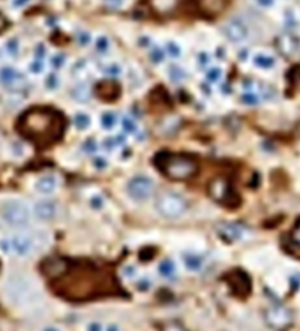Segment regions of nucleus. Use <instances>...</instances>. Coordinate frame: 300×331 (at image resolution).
I'll list each match as a JSON object with an SVG mask.
<instances>
[{
    "label": "nucleus",
    "mask_w": 300,
    "mask_h": 331,
    "mask_svg": "<svg viewBox=\"0 0 300 331\" xmlns=\"http://www.w3.org/2000/svg\"><path fill=\"white\" fill-rule=\"evenodd\" d=\"M65 118L59 110L47 106H35L23 111L16 128L22 137L39 148L56 144L65 132Z\"/></svg>",
    "instance_id": "obj_1"
},
{
    "label": "nucleus",
    "mask_w": 300,
    "mask_h": 331,
    "mask_svg": "<svg viewBox=\"0 0 300 331\" xmlns=\"http://www.w3.org/2000/svg\"><path fill=\"white\" fill-rule=\"evenodd\" d=\"M154 163L159 172L174 181L189 180L198 172L197 161L186 154L161 153L155 157Z\"/></svg>",
    "instance_id": "obj_2"
},
{
    "label": "nucleus",
    "mask_w": 300,
    "mask_h": 331,
    "mask_svg": "<svg viewBox=\"0 0 300 331\" xmlns=\"http://www.w3.org/2000/svg\"><path fill=\"white\" fill-rule=\"evenodd\" d=\"M188 201L176 192L166 190L155 199V210L166 219H178L188 211Z\"/></svg>",
    "instance_id": "obj_3"
},
{
    "label": "nucleus",
    "mask_w": 300,
    "mask_h": 331,
    "mask_svg": "<svg viewBox=\"0 0 300 331\" xmlns=\"http://www.w3.org/2000/svg\"><path fill=\"white\" fill-rule=\"evenodd\" d=\"M208 196L219 205L233 209L240 205V197L236 193L231 180L225 177H216L208 184Z\"/></svg>",
    "instance_id": "obj_4"
},
{
    "label": "nucleus",
    "mask_w": 300,
    "mask_h": 331,
    "mask_svg": "<svg viewBox=\"0 0 300 331\" xmlns=\"http://www.w3.org/2000/svg\"><path fill=\"white\" fill-rule=\"evenodd\" d=\"M264 321L273 331H287L294 324V312L284 304H274L264 311Z\"/></svg>",
    "instance_id": "obj_5"
},
{
    "label": "nucleus",
    "mask_w": 300,
    "mask_h": 331,
    "mask_svg": "<svg viewBox=\"0 0 300 331\" xmlns=\"http://www.w3.org/2000/svg\"><path fill=\"white\" fill-rule=\"evenodd\" d=\"M3 218L4 220L12 226H25L29 224L31 212H30L29 206L22 201L12 199L4 203L3 206Z\"/></svg>",
    "instance_id": "obj_6"
},
{
    "label": "nucleus",
    "mask_w": 300,
    "mask_h": 331,
    "mask_svg": "<svg viewBox=\"0 0 300 331\" xmlns=\"http://www.w3.org/2000/svg\"><path fill=\"white\" fill-rule=\"evenodd\" d=\"M154 181L145 175H139L132 177L127 184V192L129 197L135 201H146L154 193Z\"/></svg>",
    "instance_id": "obj_7"
},
{
    "label": "nucleus",
    "mask_w": 300,
    "mask_h": 331,
    "mask_svg": "<svg viewBox=\"0 0 300 331\" xmlns=\"http://www.w3.org/2000/svg\"><path fill=\"white\" fill-rule=\"evenodd\" d=\"M227 279V283L229 286V288L232 290V292L236 295V296H240V298H244L247 296L251 291V281L248 278V276L242 271H232L229 272L225 277Z\"/></svg>",
    "instance_id": "obj_8"
},
{
    "label": "nucleus",
    "mask_w": 300,
    "mask_h": 331,
    "mask_svg": "<svg viewBox=\"0 0 300 331\" xmlns=\"http://www.w3.org/2000/svg\"><path fill=\"white\" fill-rule=\"evenodd\" d=\"M0 247L3 248L4 251H13L18 256H27L33 252L34 241L29 235L18 234L14 235L9 241L0 242Z\"/></svg>",
    "instance_id": "obj_9"
},
{
    "label": "nucleus",
    "mask_w": 300,
    "mask_h": 331,
    "mask_svg": "<svg viewBox=\"0 0 300 331\" xmlns=\"http://www.w3.org/2000/svg\"><path fill=\"white\" fill-rule=\"evenodd\" d=\"M195 9L205 17H216L229 5V0H194Z\"/></svg>",
    "instance_id": "obj_10"
},
{
    "label": "nucleus",
    "mask_w": 300,
    "mask_h": 331,
    "mask_svg": "<svg viewBox=\"0 0 300 331\" xmlns=\"http://www.w3.org/2000/svg\"><path fill=\"white\" fill-rule=\"evenodd\" d=\"M70 264L67 260L62 258H51L42 264V272L44 276L51 277V278H60L61 276L66 273V271L69 269Z\"/></svg>",
    "instance_id": "obj_11"
},
{
    "label": "nucleus",
    "mask_w": 300,
    "mask_h": 331,
    "mask_svg": "<svg viewBox=\"0 0 300 331\" xmlns=\"http://www.w3.org/2000/svg\"><path fill=\"white\" fill-rule=\"evenodd\" d=\"M223 31H224L225 37L231 40L232 43L243 42V40L247 38L248 34L246 25L240 20H231L228 23H225Z\"/></svg>",
    "instance_id": "obj_12"
},
{
    "label": "nucleus",
    "mask_w": 300,
    "mask_h": 331,
    "mask_svg": "<svg viewBox=\"0 0 300 331\" xmlns=\"http://www.w3.org/2000/svg\"><path fill=\"white\" fill-rule=\"evenodd\" d=\"M218 230V235L223 241L228 242V243H233L236 241H240L243 235V229L241 225L237 224H229V222H224L216 228Z\"/></svg>",
    "instance_id": "obj_13"
},
{
    "label": "nucleus",
    "mask_w": 300,
    "mask_h": 331,
    "mask_svg": "<svg viewBox=\"0 0 300 331\" xmlns=\"http://www.w3.org/2000/svg\"><path fill=\"white\" fill-rule=\"evenodd\" d=\"M0 83L8 88H16L25 83V76L13 67H3L0 70Z\"/></svg>",
    "instance_id": "obj_14"
},
{
    "label": "nucleus",
    "mask_w": 300,
    "mask_h": 331,
    "mask_svg": "<svg viewBox=\"0 0 300 331\" xmlns=\"http://www.w3.org/2000/svg\"><path fill=\"white\" fill-rule=\"evenodd\" d=\"M57 205L52 201H39L34 205V214L40 220L50 221L57 216Z\"/></svg>",
    "instance_id": "obj_15"
},
{
    "label": "nucleus",
    "mask_w": 300,
    "mask_h": 331,
    "mask_svg": "<svg viewBox=\"0 0 300 331\" xmlns=\"http://www.w3.org/2000/svg\"><path fill=\"white\" fill-rule=\"evenodd\" d=\"M299 47L300 40L298 39L297 35H294V34L291 33L284 34V35L278 39V48H280L281 52L286 55V56L295 55L297 51L299 50Z\"/></svg>",
    "instance_id": "obj_16"
},
{
    "label": "nucleus",
    "mask_w": 300,
    "mask_h": 331,
    "mask_svg": "<svg viewBox=\"0 0 300 331\" xmlns=\"http://www.w3.org/2000/svg\"><path fill=\"white\" fill-rule=\"evenodd\" d=\"M97 95L105 101H114L120 95V87L116 82H101L96 87Z\"/></svg>",
    "instance_id": "obj_17"
},
{
    "label": "nucleus",
    "mask_w": 300,
    "mask_h": 331,
    "mask_svg": "<svg viewBox=\"0 0 300 331\" xmlns=\"http://www.w3.org/2000/svg\"><path fill=\"white\" fill-rule=\"evenodd\" d=\"M286 248L291 255L300 259V219L295 222V225L293 226V229L289 233Z\"/></svg>",
    "instance_id": "obj_18"
},
{
    "label": "nucleus",
    "mask_w": 300,
    "mask_h": 331,
    "mask_svg": "<svg viewBox=\"0 0 300 331\" xmlns=\"http://www.w3.org/2000/svg\"><path fill=\"white\" fill-rule=\"evenodd\" d=\"M34 188L40 194H51V193H53L59 188V179L55 175L40 176L39 179L37 180V182H35Z\"/></svg>",
    "instance_id": "obj_19"
},
{
    "label": "nucleus",
    "mask_w": 300,
    "mask_h": 331,
    "mask_svg": "<svg viewBox=\"0 0 300 331\" xmlns=\"http://www.w3.org/2000/svg\"><path fill=\"white\" fill-rule=\"evenodd\" d=\"M254 65L260 69H272L276 65L274 57L267 53H257L254 56Z\"/></svg>",
    "instance_id": "obj_20"
},
{
    "label": "nucleus",
    "mask_w": 300,
    "mask_h": 331,
    "mask_svg": "<svg viewBox=\"0 0 300 331\" xmlns=\"http://www.w3.org/2000/svg\"><path fill=\"white\" fill-rule=\"evenodd\" d=\"M158 271L162 277H165V278H172L176 273V267L172 260L166 259V260H163V262L159 264Z\"/></svg>",
    "instance_id": "obj_21"
},
{
    "label": "nucleus",
    "mask_w": 300,
    "mask_h": 331,
    "mask_svg": "<svg viewBox=\"0 0 300 331\" xmlns=\"http://www.w3.org/2000/svg\"><path fill=\"white\" fill-rule=\"evenodd\" d=\"M184 263L185 267L190 271H198L201 269V267L203 265V260L199 255L197 254H186L184 256Z\"/></svg>",
    "instance_id": "obj_22"
},
{
    "label": "nucleus",
    "mask_w": 300,
    "mask_h": 331,
    "mask_svg": "<svg viewBox=\"0 0 300 331\" xmlns=\"http://www.w3.org/2000/svg\"><path fill=\"white\" fill-rule=\"evenodd\" d=\"M178 0H152V5L158 12H171L176 7Z\"/></svg>",
    "instance_id": "obj_23"
},
{
    "label": "nucleus",
    "mask_w": 300,
    "mask_h": 331,
    "mask_svg": "<svg viewBox=\"0 0 300 331\" xmlns=\"http://www.w3.org/2000/svg\"><path fill=\"white\" fill-rule=\"evenodd\" d=\"M158 331H188L184 325L178 320H169L159 324Z\"/></svg>",
    "instance_id": "obj_24"
},
{
    "label": "nucleus",
    "mask_w": 300,
    "mask_h": 331,
    "mask_svg": "<svg viewBox=\"0 0 300 331\" xmlns=\"http://www.w3.org/2000/svg\"><path fill=\"white\" fill-rule=\"evenodd\" d=\"M242 101H243L246 105H256V104H259V101H260V96L252 90L244 91L243 95H242Z\"/></svg>",
    "instance_id": "obj_25"
},
{
    "label": "nucleus",
    "mask_w": 300,
    "mask_h": 331,
    "mask_svg": "<svg viewBox=\"0 0 300 331\" xmlns=\"http://www.w3.org/2000/svg\"><path fill=\"white\" fill-rule=\"evenodd\" d=\"M74 122H75V126L78 129H86L91 124V118L84 113H78L74 118Z\"/></svg>",
    "instance_id": "obj_26"
},
{
    "label": "nucleus",
    "mask_w": 300,
    "mask_h": 331,
    "mask_svg": "<svg viewBox=\"0 0 300 331\" xmlns=\"http://www.w3.org/2000/svg\"><path fill=\"white\" fill-rule=\"evenodd\" d=\"M101 123H103V127L105 129L114 128V126L117 124V115L112 111L104 113V115L101 116Z\"/></svg>",
    "instance_id": "obj_27"
},
{
    "label": "nucleus",
    "mask_w": 300,
    "mask_h": 331,
    "mask_svg": "<svg viewBox=\"0 0 300 331\" xmlns=\"http://www.w3.org/2000/svg\"><path fill=\"white\" fill-rule=\"evenodd\" d=\"M96 50L99 51V53H101V55H105V53L109 52L110 50L109 39H106L105 37L99 38L97 42H96Z\"/></svg>",
    "instance_id": "obj_28"
},
{
    "label": "nucleus",
    "mask_w": 300,
    "mask_h": 331,
    "mask_svg": "<svg viewBox=\"0 0 300 331\" xmlns=\"http://www.w3.org/2000/svg\"><path fill=\"white\" fill-rule=\"evenodd\" d=\"M221 76H223V70H221L220 67H212V69H210L207 71L206 78H207L208 82L218 83L219 80L221 79Z\"/></svg>",
    "instance_id": "obj_29"
},
{
    "label": "nucleus",
    "mask_w": 300,
    "mask_h": 331,
    "mask_svg": "<svg viewBox=\"0 0 300 331\" xmlns=\"http://www.w3.org/2000/svg\"><path fill=\"white\" fill-rule=\"evenodd\" d=\"M166 50H167V53H169L170 56L174 57V58H178V57L181 56V48H180V46H179L178 43H175V42L167 43Z\"/></svg>",
    "instance_id": "obj_30"
},
{
    "label": "nucleus",
    "mask_w": 300,
    "mask_h": 331,
    "mask_svg": "<svg viewBox=\"0 0 300 331\" xmlns=\"http://www.w3.org/2000/svg\"><path fill=\"white\" fill-rule=\"evenodd\" d=\"M170 78H171L172 80H175V82L182 80L185 78L184 70H182L181 67H179V66H176V65H174V66L170 67Z\"/></svg>",
    "instance_id": "obj_31"
},
{
    "label": "nucleus",
    "mask_w": 300,
    "mask_h": 331,
    "mask_svg": "<svg viewBox=\"0 0 300 331\" xmlns=\"http://www.w3.org/2000/svg\"><path fill=\"white\" fill-rule=\"evenodd\" d=\"M74 97H75L78 101H87V100L89 99L88 88H86L84 86L76 87L75 91H74Z\"/></svg>",
    "instance_id": "obj_32"
},
{
    "label": "nucleus",
    "mask_w": 300,
    "mask_h": 331,
    "mask_svg": "<svg viewBox=\"0 0 300 331\" xmlns=\"http://www.w3.org/2000/svg\"><path fill=\"white\" fill-rule=\"evenodd\" d=\"M122 126L127 133H135L137 131V124L131 118H124L122 122Z\"/></svg>",
    "instance_id": "obj_33"
},
{
    "label": "nucleus",
    "mask_w": 300,
    "mask_h": 331,
    "mask_svg": "<svg viewBox=\"0 0 300 331\" xmlns=\"http://www.w3.org/2000/svg\"><path fill=\"white\" fill-rule=\"evenodd\" d=\"M120 73H122V67L119 66L118 63H116V62L109 63V65L105 67V74H108V75L117 76Z\"/></svg>",
    "instance_id": "obj_34"
},
{
    "label": "nucleus",
    "mask_w": 300,
    "mask_h": 331,
    "mask_svg": "<svg viewBox=\"0 0 300 331\" xmlns=\"http://www.w3.org/2000/svg\"><path fill=\"white\" fill-rule=\"evenodd\" d=\"M150 58H152L153 62L155 63L162 62V61L165 60V52L162 50H159V48H154V50L150 52Z\"/></svg>",
    "instance_id": "obj_35"
},
{
    "label": "nucleus",
    "mask_w": 300,
    "mask_h": 331,
    "mask_svg": "<svg viewBox=\"0 0 300 331\" xmlns=\"http://www.w3.org/2000/svg\"><path fill=\"white\" fill-rule=\"evenodd\" d=\"M76 39H78V42H79L82 46H87V44H89V42H91V35H89L88 33H86V31H79V33L76 34Z\"/></svg>",
    "instance_id": "obj_36"
},
{
    "label": "nucleus",
    "mask_w": 300,
    "mask_h": 331,
    "mask_svg": "<svg viewBox=\"0 0 300 331\" xmlns=\"http://www.w3.org/2000/svg\"><path fill=\"white\" fill-rule=\"evenodd\" d=\"M7 50L8 52H9V55H13V56L17 55V52H18V43H17V40H9L7 43Z\"/></svg>",
    "instance_id": "obj_37"
},
{
    "label": "nucleus",
    "mask_w": 300,
    "mask_h": 331,
    "mask_svg": "<svg viewBox=\"0 0 300 331\" xmlns=\"http://www.w3.org/2000/svg\"><path fill=\"white\" fill-rule=\"evenodd\" d=\"M105 4L109 8H114V9H118V8H122L123 4H124V0H104Z\"/></svg>",
    "instance_id": "obj_38"
},
{
    "label": "nucleus",
    "mask_w": 300,
    "mask_h": 331,
    "mask_svg": "<svg viewBox=\"0 0 300 331\" xmlns=\"http://www.w3.org/2000/svg\"><path fill=\"white\" fill-rule=\"evenodd\" d=\"M8 27H9V21H8L7 17L0 12V33L7 30Z\"/></svg>",
    "instance_id": "obj_39"
},
{
    "label": "nucleus",
    "mask_w": 300,
    "mask_h": 331,
    "mask_svg": "<svg viewBox=\"0 0 300 331\" xmlns=\"http://www.w3.org/2000/svg\"><path fill=\"white\" fill-rule=\"evenodd\" d=\"M43 67H44V65L40 60H35L33 63H31V70H33V73H35V74L42 73V71H43Z\"/></svg>",
    "instance_id": "obj_40"
},
{
    "label": "nucleus",
    "mask_w": 300,
    "mask_h": 331,
    "mask_svg": "<svg viewBox=\"0 0 300 331\" xmlns=\"http://www.w3.org/2000/svg\"><path fill=\"white\" fill-rule=\"evenodd\" d=\"M63 62H65V56H63V55H56V56L52 58L53 66L61 67L63 65Z\"/></svg>",
    "instance_id": "obj_41"
},
{
    "label": "nucleus",
    "mask_w": 300,
    "mask_h": 331,
    "mask_svg": "<svg viewBox=\"0 0 300 331\" xmlns=\"http://www.w3.org/2000/svg\"><path fill=\"white\" fill-rule=\"evenodd\" d=\"M291 80H293V83H295V84H299L300 83V66L295 67V69L291 71Z\"/></svg>",
    "instance_id": "obj_42"
},
{
    "label": "nucleus",
    "mask_w": 300,
    "mask_h": 331,
    "mask_svg": "<svg viewBox=\"0 0 300 331\" xmlns=\"http://www.w3.org/2000/svg\"><path fill=\"white\" fill-rule=\"evenodd\" d=\"M91 205H92L95 209H100V207L104 205L103 198H101V197H99V196L93 197V198L91 199Z\"/></svg>",
    "instance_id": "obj_43"
},
{
    "label": "nucleus",
    "mask_w": 300,
    "mask_h": 331,
    "mask_svg": "<svg viewBox=\"0 0 300 331\" xmlns=\"http://www.w3.org/2000/svg\"><path fill=\"white\" fill-rule=\"evenodd\" d=\"M47 86L50 87V88H55V87L59 86V79L55 75H51L48 80H47Z\"/></svg>",
    "instance_id": "obj_44"
},
{
    "label": "nucleus",
    "mask_w": 300,
    "mask_h": 331,
    "mask_svg": "<svg viewBox=\"0 0 300 331\" xmlns=\"http://www.w3.org/2000/svg\"><path fill=\"white\" fill-rule=\"evenodd\" d=\"M198 60H199V63H201L202 66H205L210 62V57H208L207 53H201L199 56H198Z\"/></svg>",
    "instance_id": "obj_45"
},
{
    "label": "nucleus",
    "mask_w": 300,
    "mask_h": 331,
    "mask_svg": "<svg viewBox=\"0 0 300 331\" xmlns=\"http://www.w3.org/2000/svg\"><path fill=\"white\" fill-rule=\"evenodd\" d=\"M87 331H103V329H101V325L100 324H91L88 329H87Z\"/></svg>",
    "instance_id": "obj_46"
},
{
    "label": "nucleus",
    "mask_w": 300,
    "mask_h": 331,
    "mask_svg": "<svg viewBox=\"0 0 300 331\" xmlns=\"http://www.w3.org/2000/svg\"><path fill=\"white\" fill-rule=\"evenodd\" d=\"M86 149H89L88 152L89 153H93L96 150V143L95 141H88V143H86Z\"/></svg>",
    "instance_id": "obj_47"
},
{
    "label": "nucleus",
    "mask_w": 300,
    "mask_h": 331,
    "mask_svg": "<svg viewBox=\"0 0 300 331\" xmlns=\"http://www.w3.org/2000/svg\"><path fill=\"white\" fill-rule=\"evenodd\" d=\"M257 3L263 5V7H269V5L274 3V0H257Z\"/></svg>",
    "instance_id": "obj_48"
},
{
    "label": "nucleus",
    "mask_w": 300,
    "mask_h": 331,
    "mask_svg": "<svg viewBox=\"0 0 300 331\" xmlns=\"http://www.w3.org/2000/svg\"><path fill=\"white\" fill-rule=\"evenodd\" d=\"M29 0H14L13 5H16V7H21V5H23V4H26Z\"/></svg>",
    "instance_id": "obj_49"
},
{
    "label": "nucleus",
    "mask_w": 300,
    "mask_h": 331,
    "mask_svg": "<svg viewBox=\"0 0 300 331\" xmlns=\"http://www.w3.org/2000/svg\"><path fill=\"white\" fill-rule=\"evenodd\" d=\"M108 331H120V330H119L118 326H116V325H112V326L108 328Z\"/></svg>",
    "instance_id": "obj_50"
},
{
    "label": "nucleus",
    "mask_w": 300,
    "mask_h": 331,
    "mask_svg": "<svg viewBox=\"0 0 300 331\" xmlns=\"http://www.w3.org/2000/svg\"><path fill=\"white\" fill-rule=\"evenodd\" d=\"M44 331H59V330H57V329H53V328H48V329H46Z\"/></svg>",
    "instance_id": "obj_51"
},
{
    "label": "nucleus",
    "mask_w": 300,
    "mask_h": 331,
    "mask_svg": "<svg viewBox=\"0 0 300 331\" xmlns=\"http://www.w3.org/2000/svg\"><path fill=\"white\" fill-rule=\"evenodd\" d=\"M0 269H1V264H0Z\"/></svg>",
    "instance_id": "obj_52"
}]
</instances>
